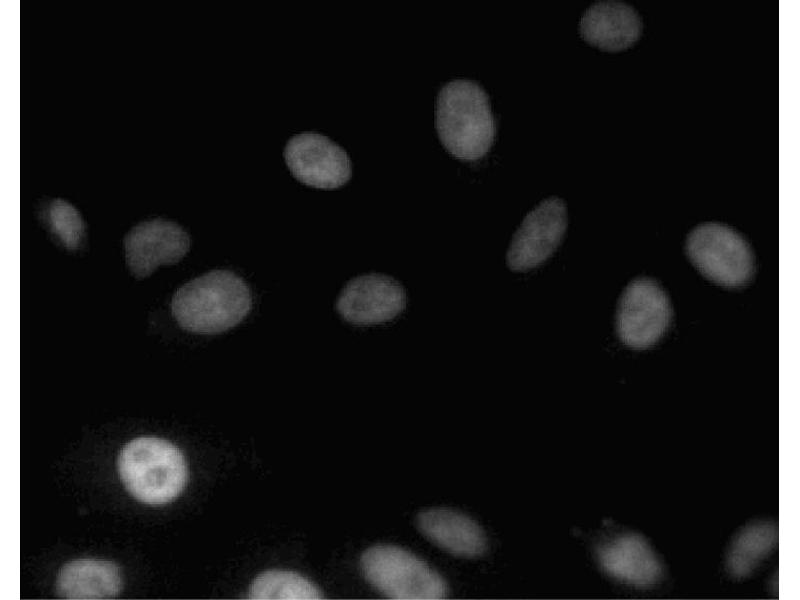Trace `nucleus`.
Here are the masks:
<instances>
[{"label": "nucleus", "instance_id": "1a4fd4ad", "mask_svg": "<svg viewBox=\"0 0 800 600\" xmlns=\"http://www.w3.org/2000/svg\"><path fill=\"white\" fill-rule=\"evenodd\" d=\"M406 307V291L391 276L380 273L359 275L341 290L336 310L347 322L373 325L396 318Z\"/></svg>", "mask_w": 800, "mask_h": 600}, {"label": "nucleus", "instance_id": "f3484780", "mask_svg": "<svg viewBox=\"0 0 800 600\" xmlns=\"http://www.w3.org/2000/svg\"><path fill=\"white\" fill-rule=\"evenodd\" d=\"M48 222L51 230L66 248L78 249L85 235V226L78 210L70 203L55 199L48 206Z\"/></svg>", "mask_w": 800, "mask_h": 600}, {"label": "nucleus", "instance_id": "4468645a", "mask_svg": "<svg viewBox=\"0 0 800 600\" xmlns=\"http://www.w3.org/2000/svg\"><path fill=\"white\" fill-rule=\"evenodd\" d=\"M598 558L605 571L634 585H651L661 575L660 565L646 542L631 535L603 544Z\"/></svg>", "mask_w": 800, "mask_h": 600}, {"label": "nucleus", "instance_id": "7ed1b4c3", "mask_svg": "<svg viewBox=\"0 0 800 600\" xmlns=\"http://www.w3.org/2000/svg\"><path fill=\"white\" fill-rule=\"evenodd\" d=\"M118 471L129 492L148 504L172 501L187 481L181 451L156 437H139L127 443L118 458Z\"/></svg>", "mask_w": 800, "mask_h": 600}, {"label": "nucleus", "instance_id": "6e6552de", "mask_svg": "<svg viewBox=\"0 0 800 600\" xmlns=\"http://www.w3.org/2000/svg\"><path fill=\"white\" fill-rule=\"evenodd\" d=\"M563 199L551 196L539 202L513 234L506 254L514 271H528L546 261L561 243L567 228Z\"/></svg>", "mask_w": 800, "mask_h": 600}, {"label": "nucleus", "instance_id": "9d476101", "mask_svg": "<svg viewBox=\"0 0 800 600\" xmlns=\"http://www.w3.org/2000/svg\"><path fill=\"white\" fill-rule=\"evenodd\" d=\"M123 243L130 272L137 278H145L160 265L180 261L189 251L190 237L178 223L154 218L132 227Z\"/></svg>", "mask_w": 800, "mask_h": 600}, {"label": "nucleus", "instance_id": "ddd939ff", "mask_svg": "<svg viewBox=\"0 0 800 600\" xmlns=\"http://www.w3.org/2000/svg\"><path fill=\"white\" fill-rule=\"evenodd\" d=\"M121 588L119 567L98 559H78L65 564L56 581L58 595L68 599L114 597Z\"/></svg>", "mask_w": 800, "mask_h": 600}, {"label": "nucleus", "instance_id": "20e7f679", "mask_svg": "<svg viewBox=\"0 0 800 600\" xmlns=\"http://www.w3.org/2000/svg\"><path fill=\"white\" fill-rule=\"evenodd\" d=\"M685 249L693 265L718 285L742 287L754 276L756 262L750 245L727 225H698L688 234Z\"/></svg>", "mask_w": 800, "mask_h": 600}, {"label": "nucleus", "instance_id": "dca6fc26", "mask_svg": "<svg viewBox=\"0 0 800 600\" xmlns=\"http://www.w3.org/2000/svg\"><path fill=\"white\" fill-rule=\"evenodd\" d=\"M775 533L771 526L762 524L746 529L735 540L728 556L727 566L734 576H745L769 553Z\"/></svg>", "mask_w": 800, "mask_h": 600}, {"label": "nucleus", "instance_id": "423d86ee", "mask_svg": "<svg viewBox=\"0 0 800 600\" xmlns=\"http://www.w3.org/2000/svg\"><path fill=\"white\" fill-rule=\"evenodd\" d=\"M672 306L659 283L647 277L633 280L618 304L616 328L620 340L633 349L658 343L670 328Z\"/></svg>", "mask_w": 800, "mask_h": 600}, {"label": "nucleus", "instance_id": "f03ea898", "mask_svg": "<svg viewBox=\"0 0 800 600\" xmlns=\"http://www.w3.org/2000/svg\"><path fill=\"white\" fill-rule=\"evenodd\" d=\"M252 293L236 273L216 269L177 289L171 301L172 315L185 330L196 334L227 331L249 314Z\"/></svg>", "mask_w": 800, "mask_h": 600}, {"label": "nucleus", "instance_id": "f8f14e48", "mask_svg": "<svg viewBox=\"0 0 800 600\" xmlns=\"http://www.w3.org/2000/svg\"><path fill=\"white\" fill-rule=\"evenodd\" d=\"M419 529L439 547L460 556H475L486 548L481 527L470 517L449 509H429L417 516Z\"/></svg>", "mask_w": 800, "mask_h": 600}, {"label": "nucleus", "instance_id": "f257e3e1", "mask_svg": "<svg viewBox=\"0 0 800 600\" xmlns=\"http://www.w3.org/2000/svg\"><path fill=\"white\" fill-rule=\"evenodd\" d=\"M435 128L454 157L475 161L485 156L495 139L496 122L482 85L464 78L445 83L436 97Z\"/></svg>", "mask_w": 800, "mask_h": 600}, {"label": "nucleus", "instance_id": "9b49d317", "mask_svg": "<svg viewBox=\"0 0 800 600\" xmlns=\"http://www.w3.org/2000/svg\"><path fill=\"white\" fill-rule=\"evenodd\" d=\"M642 29V18L633 7L613 0L591 4L578 24L583 40L610 52L632 46L640 38Z\"/></svg>", "mask_w": 800, "mask_h": 600}, {"label": "nucleus", "instance_id": "0eeeda50", "mask_svg": "<svg viewBox=\"0 0 800 600\" xmlns=\"http://www.w3.org/2000/svg\"><path fill=\"white\" fill-rule=\"evenodd\" d=\"M283 155L292 175L315 188H338L352 175V162L347 151L318 132L294 134L286 142Z\"/></svg>", "mask_w": 800, "mask_h": 600}, {"label": "nucleus", "instance_id": "2eb2a0df", "mask_svg": "<svg viewBox=\"0 0 800 600\" xmlns=\"http://www.w3.org/2000/svg\"><path fill=\"white\" fill-rule=\"evenodd\" d=\"M249 597L260 600H313L320 599L322 594L310 580L296 572L270 570L254 579Z\"/></svg>", "mask_w": 800, "mask_h": 600}, {"label": "nucleus", "instance_id": "39448f33", "mask_svg": "<svg viewBox=\"0 0 800 600\" xmlns=\"http://www.w3.org/2000/svg\"><path fill=\"white\" fill-rule=\"evenodd\" d=\"M366 579L384 595L403 600L440 599L447 593L444 579L411 552L393 545L367 549L361 557Z\"/></svg>", "mask_w": 800, "mask_h": 600}]
</instances>
